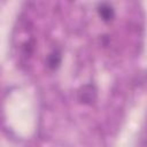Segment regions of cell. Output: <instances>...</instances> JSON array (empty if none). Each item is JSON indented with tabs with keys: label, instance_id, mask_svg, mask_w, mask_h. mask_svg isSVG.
<instances>
[{
	"label": "cell",
	"instance_id": "6da1fadb",
	"mask_svg": "<svg viewBox=\"0 0 147 147\" xmlns=\"http://www.w3.org/2000/svg\"><path fill=\"white\" fill-rule=\"evenodd\" d=\"M79 94H80V100L82 101L90 102L95 96V88L92 85H85L82 88V92H79Z\"/></svg>",
	"mask_w": 147,
	"mask_h": 147
},
{
	"label": "cell",
	"instance_id": "7a4b0ae2",
	"mask_svg": "<svg viewBox=\"0 0 147 147\" xmlns=\"http://www.w3.org/2000/svg\"><path fill=\"white\" fill-rule=\"evenodd\" d=\"M98 11H99L100 16H101L105 21H109V20H111L113 16H114V9H113V7H111L109 3H106V2L99 5Z\"/></svg>",
	"mask_w": 147,
	"mask_h": 147
},
{
	"label": "cell",
	"instance_id": "3957f363",
	"mask_svg": "<svg viewBox=\"0 0 147 147\" xmlns=\"http://www.w3.org/2000/svg\"><path fill=\"white\" fill-rule=\"evenodd\" d=\"M61 62V55L59 52L54 51L52 52L49 55H48V60H47V63H48V67L52 68V69H55L57 68V65L60 64Z\"/></svg>",
	"mask_w": 147,
	"mask_h": 147
}]
</instances>
